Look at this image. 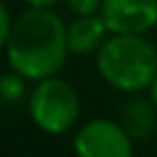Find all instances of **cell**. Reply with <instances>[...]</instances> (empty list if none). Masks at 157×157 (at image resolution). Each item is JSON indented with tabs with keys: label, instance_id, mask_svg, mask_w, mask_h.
<instances>
[{
	"label": "cell",
	"instance_id": "1",
	"mask_svg": "<svg viewBox=\"0 0 157 157\" xmlns=\"http://www.w3.org/2000/svg\"><path fill=\"white\" fill-rule=\"evenodd\" d=\"M69 54L67 28L52 9L30 7L11 26L7 39L9 67L26 80L56 75Z\"/></svg>",
	"mask_w": 157,
	"mask_h": 157
},
{
	"label": "cell",
	"instance_id": "2",
	"mask_svg": "<svg viewBox=\"0 0 157 157\" xmlns=\"http://www.w3.org/2000/svg\"><path fill=\"white\" fill-rule=\"evenodd\" d=\"M97 69L112 88L138 93L157 75V50L140 35H114L99 48Z\"/></svg>",
	"mask_w": 157,
	"mask_h": 157
},
{
	"label": "cell",
	"instance_id": "3",
	"mask_svg": "<svg viewBox=\"0 0 157 157\" xmlns=\"http://www.w3.org/2000/svg\"><path fill=\"white\" fill-rule=\"evenodd\" d=\"M30 116L45 133H65L78 123L80 95L69 82L56 75L39 80L30 95Z\"/></svg>",
	"mask_w": 157,
	"mask_h": 157
},
{
	"label": "cell",
	"instance_id": "4",
	"mask_svg": "<svg viewBox=\"0 0 157 157\" xmlns=\"http://www.w3.org/2000/svg\"><path fill=\"white\" fill-rule=\"evenodd\" d=\"M73 151L82 157H129L133 140L123 125L110 118H93L75 133Z\"/></svg>",
	"mask_w": 157,
	"mask_h": 157
},
{
	"label": "cell",
	"instance_id": "5",
	"mask_svg": "<svg viewBox=\"0 0 157 157\" xmlns=\"http://www.w3.org/2000/svg\"><path fill=\"white\" fill-rule=\"evenodd\" d=\"M99 15L112 35H142L157 26V0H101Z\"/></svg>",
	"mask_w": 157,
	"mask_h": 157
},
{
	"label": "cell",
	"instance_id": "6",
	"mask_svg": "<svg viewBox=\"0 0 157 157\" xmlns=\"http://www.w3.org/2000/svg\"><path fill=\"white\" fill-rule=\"evenodd\" d=\"M105 33L110 30L101 15H78L67 26V48L71 54L78 56L97 54L99 48L105 43Z\"/></svg>",
	"mask_w": 157,
	"mask_h": 157
},
{
	"label": "cell",
	"instance_id": "7",
	"mask_svg": "<svg viewBox=\"0 0 157 157\" xmlns=\"http://www.w3.org/2000/svg\"><path fill=\"white\" fill-rule=\"evenodd\" d=\"M125 131L131 140H146L157 127V105L151 99H131L123 110Z\"/></svg>",
	"mask_w": 157,
	"mask_h": 157
},
{
	"label": "cell",
	"instance_id": "8",
	"mask_svg": "<svg viewBox=\"0 0 157 157\" xmlns=\"http://www.w3.org/2000/svg\"><path fill=\"white\" fill-rule=\"evenodd\" d=\"M24 75L17 73V71H9V73H2L0 75V99L5 103H15L24 97L26 93V84H24Z\"/></svg>",
	"mask_w": 157,
	"mask_h": 157
},
{
	"label": "cell",
	"instance_id": "9",
	"mask_svg": "<svg viewBox=\"0 0 157 157\" xmlns=\"http://www.w3.org/2000/svg\"><path fill=\"white\" fill-rule=\"evenodd\" d=\"M67 5L75 15H93L101 9V0H67Z\"/></svg>",
	"mask_w": 157,
	"mask_h": 157
},
{
	"label": "cell",
	"instance_id": "10",
	"mask_svg": "<svg viewBox=\"0 0 157 157\" xmlns=\"http://www.w3.org/2000/svg\"><path fill=\"white\" fill-rule=\"evenodd\" d=\"M11 17H9V11L7 7L0 2V48L7 45V39H9V33H11Z\"/></svg>",
	"mask_w": 157,
	"mask_h": 157
},
{
	"label": "cell",
	"instance_id": "11",
	"mask_svg": "<svg viewBox=\"0 0 157 157\" xmlns=\"http://www.w3.org/2000/svg\"><path fill=\"white\" fill-rule=\"evenodd\" d=\"M26 2H28V7H35V9H52L60 0H26Z\"/></svg>",
	"mask_w": 157,
	"mask_h": 157
},
{
	"label": "cell",
	"instance_id": "12",
	"mask_svg": "<svg viewBox=\"0 0 157 157\" xmlns=\"http://www.w3.org/2000/svg\"><path fill=\"white\" fill-rule=\"evenodd\" d=\"M148 88H151V101L157 105V75H155V80L151 82V86H148Z\"/></svg>",
	"mask_w": 157,
	"mask_h": 157
}]
</instances>
